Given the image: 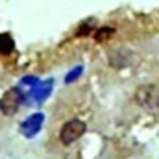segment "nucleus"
<instances>
[{
	"mask_svg": "<svg viewBox=\"0 0 159 159\" xmlns=\"http://www.w3.org/2000/svg\"><path fill=\"white\" fill-rule=\"evenodd\" d=\"M24 102V94L19 87H11L7 89L2 98H0V113L6 115V117H13L19 109H20V104Z\"/></svg>",
	"mask_w": 159,
	"mask_h": 159,
	"instance_id": "nucleus-1",
	"label": "nucleus"
},
{
	"mask_svg": "<svg viewBox=\"0 0 159 159\" xmlns=\"http://www.w3.org/2000/svg\"><path fill=\"white\" fill-rule=\"evenodd\" d=\"M135 102L141 107H144V109H157L159 87L157 85H152V83H146V85L137 87V91H135Z\"/></svg>",
	"mask_w": 159,
	"mask_h": 159,
	"instance_id": "nucleus-2",
	"label": "nucleus"
},
{
	"mask_svg": "<svg viewBox=\"0 0 159 159\" xmlns=\"http://www.w3.org/2000/svg\"><path fill=\"white\" fill-rule=\"evenodd\" d=\"M85 129H87V126H85L83 120H80V119L69 120L59 129V141L63 144H72V143H76L80 137L85 133Z\"/></svg>",
	"mask_w": 159,
	"mask_h": 159,
	"instance_id": "nucleus-3",
	"label": "nucleus"
},
{
	"mask_svg": "<svg viewBox=\"0 0 159 159\" xmlns=\"http://www.w3.org/2000/svg\"><path fill=\"white\" fill-rule=\"evenodd\" d=\"M107 61L111 67L115 69H122V67H128L131 61H133V54L126 48H115L107 54Z\"/></svg>",
	"mask_w": 159,
	"mask_h": 159,
	"instance_id": "nucleus-4",
	"label": "nucleus"
},
{
	"mask_svg": "<svg viewBox=\"0 0 159 159\" xmlns=\"http://www.w3.org/2000/svg\"><path fill=\"white\" fill-rule=\"evenodd\" d=\"M43 120L44 117L41 115V113H35V115H32L30 119L24 120V124H22V133L26 135V137H32V135H35L37 131L41 129V124H43Z\"/></svg>",
	"mask_w": 159,
	"mask_h": 159,
	"instance_id": "nucleus-5",
	"label": "nucleus"
},
{
	"mask_svg": "<svg viewBox=\"0 0 159 159\" xmlns=\"http://www.w3.org/2000/svg\"><path fill=\"white\" fill-rule=\"evenodd\" d=\"M15 50V41L9 34H0V54L7 56Z\"/></svg>",
	"mask_w": 159,
	"mask_h": 159,
	"instance_id": "nucleus-6",
	"label": "nucleus"
},
{
	"mask_svg": "<svg viewBox=\"0 0 159 159\" xmlns=\"http://www.w3.org/2000/svg\"><path fill=\"white\" fill-rule=\"evenodd\" d=\"M115 34V28H109V26H102V28H94V32H93V37L96 43H104V41H107L111 35Z\"/></svg>",
	"mask_w": 159,
	"mask_h": 159,
	"instance_id": "nucleus-7",
	"label": "nucleus"
},
{
	"mask_svg": "<svg viewBox=\"0 0 159 159\" xmlns=\"http://www.w3.org/2000/svg\"><path fill=\"white\" fill-rule=\"evenodd\" d=\"M93 32H94V22L93 20H87L83 26H80L78 28V37H87V35H93Z\"/></svg>",
	"mask_w": 159,
	"mask_h": 159,
	"instance_id": "nucleus-8",
	"label": "nucleus"
},
{
	"mask_svg": "<svg viewBox=\"0 0 159 159\" xmlns=\"http://www.w3.org/2000/svg\"><path fill=\"white\" fill-rule=\"evenodd\" d=\"M80 74H81V67L74 69V70H72V72L67 76V80H65V81H67V83H70V81H74V78H76V76H80Z\"/></svg>",
	"mask_w": 159,
	"mask_h": 159,
	"instance_id": "nucleus-9",
	"label": "nucleus"
},
{
	"mask_svg": "<svg viewBox=\"0 0 159 159\" xmlns=\"http://www.w3.org/2000/svg\"><path fill=\"white\" fill-rule=\"evenodd\" d=\"M157 109H159V106H157Z\"/></svg>",
	"mask_w": 159,
	"mask_h": 159,
	"instance_id": "nucleus-10",
	"label": "nucleus"
}]
</instances>
